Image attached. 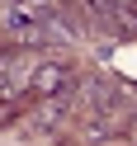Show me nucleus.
<instances>
[{"label":"nucleus","mask_w":137,"mask_h":146,"mask_svg":"<svg viewBox=\"0 0 137 146\" xmlns=\"http://www.w3.org/2000/svg\"><path fill=\"white\" fill-rule=\"evenodd\" d=\"M0 61H5V47H0Z\"/></svg>","instance_id":"f03ea898"},{"label":"nucleus","mask_w":137,"mask_h":146,"mask_svg":"<svg viewBox=\"0 0 137 146\" xmlns=\"http://www.w3.org/2000/svg\"><path fill=\"white\" fill-rule=\"evenodd\" d=\"M29 90L43 94V99H47V94H61V90H71V71L57 66V61H47V66H38V71L29 76Z\"/></svg>","instance_id":"f257e3e1"}]
</instances>
